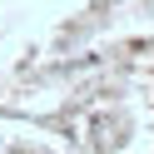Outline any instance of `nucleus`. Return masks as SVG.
<instances>
[]
</instances>
